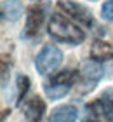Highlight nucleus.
I'll list each match as a JSON object with an SVG mask.
<instances>
[{"mask_svg": "<svg viewBox=\"0 0 113 122\" xmlns=\"http://www.w3.org/2000/svg\"><path fill=\"white\" fill-rule=\"evenodd\" d=\"M47 31L56 42L68 44V46H78L85 40V31L80 28V25L59 12L50 16Z\"/></svg>", "mask_w": 113, "mask_h": 122, "instance_id": "nucleus-1", "label": "nucleus"}, {"mask_svg": "<svg viewBox=\"0 0 113 122\" xmlns=\"http://www.w3.org/2000/svg\"><path fill=\"white\" fill-rule=\"evenodd\" d=\"M78 79H80V71L78 70L68 68L63 71H58L44 86V91H45L49 99H61L73 89V86L78 82Z\"/></svg>", "mask_w": 113, "mask_h": 122, "instance_id": "nucleus-2", "label": "nucleus"}, {"mask_svg": "<svg viewBox=\"0 0 113 122\" xmlns=\"http://www.w3.org/2000/svg\"><path fill=\"white\" fill-rule=\"evenodd\" d=\"M44 18H45V10L42 5H31L28 9V16H26V21H25V28H23L21 37L25 38H31L38 35V30L42 28V23H44Z\"/></svg>", "mask_w": 113, "mask_h": 122, "instance_id": "nucleus-6", "label": "nucleus"}, {"mask_svg": "<svg viewBox=\"0 0 113 122\" xmlns=\"http://www.w3.org/2000/svg\"><path fill=\"white\" fill-rule=\"evenodd\" d=\"M23 14V4L19 0H4L2 2V16L4 19L18 21Z\"/></svg>", "mask_w": 113, "mask_h": 122, "instance_id": "nucleus-11", "label": "nucleus"}, {"mask_svg": "<svg viewBox=\"0 0 113 122\" xmlns=\"http://www.w3.org/2000/svg\"><path fill=\"white\" fill-rule=\"evenodd\" d=\"M101 16L104 21H113V0H106L101 5Z\"/></svg>", "mask_w": 113, "mask_h": 122, "instance_id": "nucleus-13", "label": "nucleus"}, {"mask_svg": "<svg viewBox=\"0 0 113 122\" xmlns=\"http://www.w3.org/2000/svg\"><path fill=\"white\" fill-rule=\"evenodd\" d=\"M58 7L63 10V12L68 16L70 19L77 21L84 26H94V18H92V12L85 7V5L78 4L77 0H58Z\"/></svg>", "mask_w": 113, "mask_h": 122, "instance_id": "nucleus-5", "label": "nucleus"}, {"mask_svg": "<svg viewBox=\"0 0 113 122\" xmlns=\"http://www.w3.org/2000/svg\"><path fill=\"white\" fill-rule=\"evenodd\" d=\"M78 71H80V79H78V91H80V94L90 92L98 86V82L103 79V66L96 59L84 61Z\"/></svg>", "mask_w": 113, "mask_h": 122, "instance_id": "nucleus-3", "label": "nucleus"}, {"mask_svg": "<svg viewBox=\"0 0 113 122\" xmlns=\"http://www.w3.org/2000/svg\"><path fill=\"white\" fill-rule=\"evenodd\" d=\"M21 112L26 122H40L45 113V103L40 96H30L21 103Z\"/></svg>", "mask_w": 113, "mask_h": 122, "instance_id": "nucleus-7", "label": "nucleus"}, {"mask_svg": "<svg viewBox=\"0 0 113 122\" xmlns=\"http://www.w3.org/2000/svg\"><path fill=\"white\" fill-rule=\"evenodd\" d=\"M90 59L96 61H104V59H113V42L108 40H96L90 47Z\"/></svg>", "mask_w": 113, "mask_h": 122, "instance_id": "nucleus-10", "label": "nucleus"}, {"mask_svg": "<svg viewBox=\"0 0 113 122\" xmlns=\"http://www.w3.org/2000/svg\"><path fill=\"white\" fill-rule=\"evenodd\" d=\"M63 61V52H61L59 47L52 46V44H47V46L42 47V51L37 54L35 58V68L40 75H47L52 73V71L58 68Z\"/></svg>", "mask_w": 113, "mask_h": 122, "instance_id": "nucleus-4", "label": "nucleus"}, {"mask_svg": "<svg viewBox=\"0 0 113 122\" xmlns=\"http://www.w3.org/2000/svg\"><path fill=\"white\" fill-rule=\"evenodd\" d=\"M98 113L106 122H113V89H106L101 96L94 101Z\"/></svg>", "mask_w": 113, "mask_h": 122, "instance_id": "nucleus-8", "label": "nucleus"}, {"mask_svg": "<svg viewBox=\"0 0 113 122\" xmlns=\"http://www.w3.org/2000/svg\"><path fill=\"white\" fill-rule=\"evenodd\" d=\"M28 89H30V79H28L26 75H18V79H16V91H18V96H16V99H18V105L21 107V103L25 101V96Z\"/></svg>", "mask_w": 113, "mask_h": 122, "instance_id": "nucleus-12", "label": "nucleus"}, {"mask_svg": "<svg viewBox=\"0 0 113 122\" xmlns=\"http://www.w3.org/2000/svg\"><path fill=\"white\" fill-rule=\"evenodd\" d=\"M78 112L73 105H61L50 112L49 122H77Z\"/></svg>", "mask_w": 113, "mask_h": 122, "instance_id": "nucleus-9", "label": "nucleus"}]
</instances>
